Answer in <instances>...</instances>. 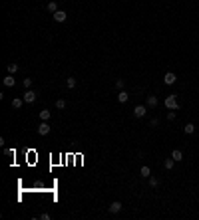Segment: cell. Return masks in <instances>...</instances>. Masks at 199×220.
Returning <instances> with one entry per match:
<instances>
[{"mask_svg":"<svg viewBox=\"0 0 199 220\" xmlns=\"http://www.w3.org/2000/svg\"><path fill=\"white\" fill-rule=\"evenodd\" d=\"M163 103H165V107H167V109H173V111H177V109H179V103H177V95H167Z\"/></svg>","mask_w":199,"mask_h":220,"instance_id":"6da1fadb","label":"cell"},{"mask_svg":"<svg viewBox=\"0 0 199 220\" xmlns=\"http://www.w3.org/2000/svg\"><path fill=\"white\" fill-rule=\"evenodd\" d=\"M145 113H147V105H135L133 107V115L137 117V119L145 117Z\"/></svg>","mask_w":199,"mask_h":220,"instance_id":"7a4b0ae2","label":"cell"},{"mask_svg":"<svg viewBox=\"0 0 199 220\" xmlns=\"http://www.w3.org/2000/svg\"><path fill=\"white\" fill-rule=\"evenodd\" d=\"M36 97H38V93H36V91L26 89V93L22 95V99H24V103H34V101H36Z\"/></svg>","mask_w":199,"mask_h":220,"instance_id":"3957f363","label":"cell"},{"mask_svg":"<svg viewBox=\"0 0 199 220\" xmlns=\"http://www.w3.org/2000/svg\"><path fill=\"white\" fill-rule=\"evenodd\" d=\"M175 82H177V75L173 74V71H167V74L163 75V83H165V85H173Z\"/></svg>","mask_w":199,"mask_h":220,"instance_id":"277c9868","label":"cell"},{"mask_svg":"<svg viewBox=\"0 0 199 220\" xmlns=\"http://www.w3.org/2000/svg\"><path fill=\"white\" fill-rule=\"evenodd\" d=\"M121 208H124V204H121V202L120 200H113L112 202V204H109L108 206V210H109V212H112V214H117V212H120V210Z\"/></svg>","mask_w":199,"mask_h":220,"instance_id":"5b68a950","label":"cell"},{"mask_svg":"<svg viewBox=\"0 0 199 220\" xmlns=\"http://www.w3.org/2000/svg\"><path fill=\"white\" fill-rule=\"evenodd\" d=\"M157 95H147V99H145V105H147V109H153V107H157Z\"/></svg>","mask_w":199,"mask_h":220,"instance_id":"8992f818","label":"cell"},{"mask_svg":"<svg viewBox=\"0 0 199 220\" xmlns=\"http://www.w3.org/2000/svg\"><path fill=\"white\" fill-rule=\"evenodd\" d=\"M54 20H56V22H66V18H68V14L64 10H58V12H54Z\"/></svg>","mask_w":199,"mask_h":220,"instance_id":"52a82bcc","label":"cell"},{"mask_svg":"<svg viewBox=\"0 0 199 220\" xmlns=\"http://www.w3.org/2000/svg\"><path fill=\"white\" fill-rule=\"evenodd\" d=\"M50 133V125L46 123V121H42L40 125H38V135H48Z\"/></svg>","mask_w":199,"mask_h":220,"instance_id":"ba28073f","label":"cell"},{"mask_svg":"<svg viewBox=\"0 0 199 220\" xmlns=\"http://www.w3.org/2000/svg\"><path fill=\"white\" fill-rule=\"evenodd\" d=\"M139 176H143V179H149V176H151V169L147 167V165H143V167L139 169Z\"/></svg>","mask_w":199,"mask_h":220,"instance_id":"9c48e42d","label":"cell"},{"mask_svg":"<svg viewBox=\"0 0 199 220\" xmlns=\"http://www.w3.org/2000/svg\"><path fill=\"white\" fill-rule=\"evenodd\" d=\"M4 85H6V87H14L16 85V79H14V75H12V74H8L6 78H4Z\"/></svg>","mask_w":199,"mask_h":220,"instance_id":"30bf717a","label":"cell"},{"mask_svg":"<svg viewBox=\"0 0 199 220\" xmlns=\"http://www.w3.org/2000/svg\"><path fill=\"white\" fill-rule=\"evenodd\" d=\"M171 159L175 161V163H179V161H183V153H181L179 149H175V151L171 153Z\"/></svg>","mask_w":199,"mask_h":220,"instance_id":"8fae6325","label":"cell"},{"mask_svg":"<svg viewBox=\"0 0 199 220\" xmlns=\"http://www.w3.org/2000/svg\"><path fill=\"white\" fill-rule=\"evenodd\" d=\"M46 10L52 12V14H54V12H58V2H54V0H52V2H48V4H46Z\"/></svg>","mask_w":199,"mask_h":220,"instance_id":"7c38bea8","label":"cell"},{"mask_svg":"<svg viewBox=\"0 0 199 220\" xmlns=\"http://www.w3.org/2000/svg\"><path fill=\"white\" fill-rule=\"evenodd\" d=\"M183 133H185V135H193V133H195V125H193V123H187V125L183 127Z\"/></svg>","mask_w":199,"mask_h":220,"instance_id":"4fadbf2b","label":"cell"},{"mask_svg":"<svg viewBox=\"0 0 199 220\" xmlns=\"http://www.w3.org/2000/svg\"><path fill=\"white\" fill-rule=\"evenodd\" d=\"M128 99H129V95L125 93L124 89H120V93H117V101H120V103H125Z\"/></svg>","mask_w":199,"mask_h":220,"instance_id":"5bb4252c","label":"cell"},{"mask_svg":"<svg viewBox=\"0 0 199 220\" xmlns=\"http://www.w3.org/2000/svg\"><path fill=\"white\" fill-rule=\"evenodd\" d=\"M163 167H165L167 171H171V169L175 167V161H173L171 157H169V159H165V161H163Z\"/></svg>","mask_w":199,"mask_h":220,"instance_id":"9a60e30c","label":"cell"},{"mask_svg":"<svg viewBox=\"0 0 199 220\" xmlns=\"http://www.w3.org/2000/svg\"><path fill=\"white\" fill-rule=\"evenodd\" d=\"M22 103H24V99H20V97H14V99H12V107L14 109H20Z\"/></svg>","mask_w":199,"mask_h":220,"instance_id":"2e32d148","label":"cell"},{"mask_svg":"<svg viewBox=\"0 0 199 220\" xmlns=\"http://www.w3.org/2000/svg\"><path fill=\"white\" fill-rule=\"evenodd\" d=\"M38 117H40L42 121H48L50 119V111H48V109H42V111L38 113Z\"/></svg>","mask_w":199,"mask_h":220,"instance_id":"e0dca14e","label":"cell"},{"mask_svg":"<svg viewBox=\"0 0 199 220\" xmlns=\"http://www.w3.org/2000/svg\"><path fill=\"white\" fill-rule=\"evenodd\" d=\"M16 71H18V63H8V74L14 75Z\"/></svg>","mask_w":199,"mask_h":220,"instance_id":"ac0fdd59","label":"cell"},{"mask_svg":"<svg viewBox=\"0 0 199 220\" xmlns=\"http://www.w3.org/2000/svg\"><path fill=\"white\" fill-rule=\"evenodd\" d=\"M56 109H66V99H56Z\"/></svg>","mask_w":199,"mask_h":220,"instance_id":"d6986e66","label":"cell"},{"mask_svg":"<svg viewBox=\"0 0 199 220\" xmlns=\"http://www.w3.org/2000/svg\"><path fill=\"white\" fill-rule=\"evenodd\" d=\"M147 180H149V187H157V184H159V179H157V176H149V179H147Z\"/></svg>","mask_w":199,"mask_h":220,"instance_id":"ffe728a7","label":"cell"},{"mask_svg":"<svg viewBox=\"0 0 199 220\" xmlns=\"http://www.w3.org/2000/svg\"><path fill=\"white\" fill-rule=\"evenodd\" d=\"M66 85L70 87V89H74V87H76V78H68L66 79Z\"/></svg>","mask_w":199,"mask_h":220,"instance_id":"44dd1931","label":"cell"},{"mask_svg":"<svg viewBox=\"0 0 199 220\" xmlns=\"http://www.w3.org/2000/svg\"><path fill=\"white\" fill-rule=\"evenodd\" d=\"M175 111H173V109H167V121H175Z\"/></svg>","mask_w":199,"mask_h":220,"instance_id":"7402d4cb","label":"cell"},{"mask_svg":"<svg viewBox=\"0 0 199 220\" xmlns=\"http://www.w3.org/2000/svg\"><path fill=\"white\" fill-rule=\"evenodd\" d=\"M22 85L26 87V89H30V85H32V79L30 78H26V79H22Z\"/></svg>","mask_w":199,"mask_h":220,"instance_id":"603a6c76","label":"cell"},{"mask_svg":"<svg viewBox=\"0 0 199 220\" xmlns=\"http://www.w3.org/2000/svg\"><path fill=\"white\" fill-rule=\"evenodd\" d=\"M124 85H125L124 79H116V87H117V89H124Z\"/></svg>","mask_w":199,"mask_h":220,"instance_id":"cb8c5ba5","label":"cell"},{"mask_svg":"<svg viewBox=\"0 0 199 220\" xmlns=\"http://www.w3.org/2000/svg\"><path fill=\"white\" fill-rule=\"evenodd\" d=\"M149 125H151V127H157V125H159V119H157V117H153V119L149 121Z\"/></svg>","mask_w":199,"mask_h":220,"instance_id":"d4e9b609","label":"cell"}]
</instances>
